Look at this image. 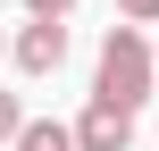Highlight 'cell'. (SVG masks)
I'll list each match as a JSON object with an SVG mask.
<instances>
[{
  "label": "cell",
  "mask_w": 159,
  "mask_h": 151,
  "mask_svg": "<svg viewBox=\"0 0 159 151\" xmlns=\"http://www.w3.org/2000/svg\"><path fill=\"white\" fill-rule=\"evenodd\" d=\"M151 84H159V67H151V42L134 34V25H109L101 34V67H92V101H109V109H143L151 101Z\"/></svg>",
  "instance_id": "cell-1"
},
{
  "label": "cell",
  "mask_w": 159,
  "mask_h": 151,
  "mask_svg": "<svg viewBox=\"0 0 159 151\" xmlns=\"http://www.w3.org/2000/svg\"><path fill=\"white\" fill-rule=\"evenodd\" d=\"M8 59H17V76L25 84H42V76H59L67 67V25H17V42H8Z\"/></svg>",
  "instance_id": "cell-2"
},
{
  "label": "cell",
  "mask_w": 159,
  "mask_h": 151,
  "mask_svg": "<svg viewBox=\"0 0 159 151\" xmlns=\"http://www.w3.org/2000/svg\"><path fill=\"white\" fill-rule=\"evenodd\" d=\"M67 134H75V151H134V118L109 109V101H84V118Z\"/></svg>",
  "instance_id": "cell-3"
},
{
  "label": "cell",
  "mask_w": 159,
  "mask_h": 151,
  "mask_svg": "<svg viewBox=\"0 0 159 151\" xmlns=\"http://www.w3.org/2000/svg\"><path fill=\"white\" fill-rule=\"evenodd\" d=\"M8 151H75V134H67L59 118H25V126H17V143H8Z\"/></svg>",
  "instance_id": "cell-4"
},
{
  "label": "cell",
  "mask_w": 159,
  "mask_h": 151,
  "mask_svg": "<svg viewBox=\"0 0 159 151\" xmlns=\"http://www.w3.org/2000/svg\"><path fill=\"white\" fill-rule=\"evenodd\" d=\"M17 126H25V101H17V92H0V151L17 143Z\"/></svg>",
  "instance_id": "cell-5"
},
{
  "label": "cell",
  "mask_w": 159,
  "mask_h": 151,
  "mask_svg": "<svg viewBox=\"0 0 159 151\" xmlns=\"http://www.w3.org/2000/svg\"><path fill=\"white\" fill-rule=\"evenodd\" d=\"M117 17H126V25L143 34V25H159V0H117Z\"/></svg>",
  "instance_id": "cell-6"
},
{
  "label": "cell",
  "mask_w": 159,
  "mask_h": 151,
  "mask_svg": "<svg viewBox=\"0 0 159 151\" xmlns=\"http://www.w3.org/2000/svg\"><path fill=\"white\" fill-rule=\"evenodd\" d=\"M25 8H34V17H42V25H59V17H67V8H75V0H25Z\"/></svg>",
  "instance_id": "cell-7"
},
{
  "label": "cell",
  "mask_w": 159,
  "mask_h": 151,
  "mask_svg": "<svg viewBox=\"0 0 159 151\" xmlns=\"http://www.w3.org/2000/svg\"><path fill=\"white\" fill-rule=\"evenodd\" d=\"M151 67H159V42H151Z\"/></svg>",
  "instance_id": "cell-8"
},
{
  "label": "cell",
  "mask_w": 159,
  "mask_h": 151,
  "mask_svg": "<svg viewBox=\"0 0 159 151\" xmlns=\"http://www.w3.org/2000/svg\"><path fill=\"white\" fill-rule=\"evenodd\" d=\"M0 50H8V34H0Z\"/></svg>",
  "instance_id": "cell-9"
}]
</instances>
